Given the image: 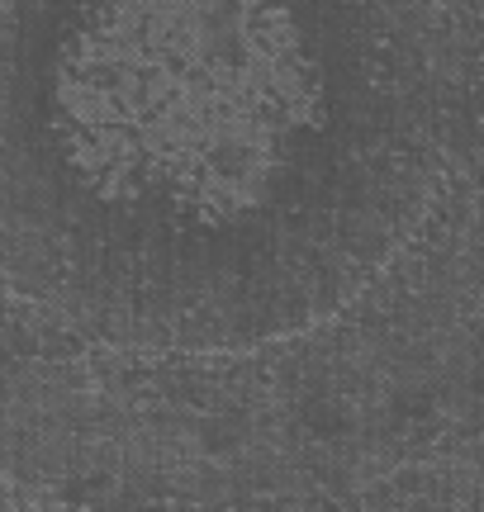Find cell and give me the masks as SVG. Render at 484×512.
<instances>
[{
    "mask_svg": "<svg viewBox=\"0 0 484 512\" xmlns=\"http://www.w3.org/2000/svg\"><path fill=\"white\" fill-rule=\"evenodd\" d=\"M484 285V0H0V304L238 351Z\"/></svg>",
    "mask_w": 484,
    "mask_h": 512,
    "instance_id": "1",
    "label": "cell"
}]
</instances>
